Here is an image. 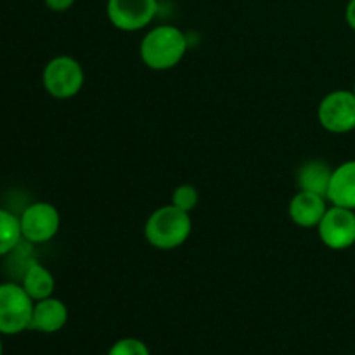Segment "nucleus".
Masks as SVG:
<instances>
[{
  "label": "nucleus",
  "instance_id": "nucleus-1",
  "mask_svg": "<svg viewBox=\"0 0 355 355\" xmlns=\"http://www.w3.org/2000/svg\"><path fill=\"white\" fill-rule=\"evenodd\" d=\"M187 45V37L180 28L173 24H158L142 37L139 54L149 69L166 71L179 66L186 55Z\"/></svg>",
  "mask_w": 355,
  "mask_h": 355
},
{
  "label": "nucleus",
  "instance_id": "nucleus-2",
  "mask_svg": "<svg viewBox=\"0 0 355 355\" xmlns=\"http://www.w3.org/2000/svg\"><path fill=\"white\" fill-rule=\"evenodd\" d=\"M193 232V218L187 211L173 207L172 203L158 208L148 217L144 224V238L153 248L170 252L189 239Z\"/></svg>",
  "mask_w": 355,
  "mask_h": 355
},
{
  "label": "nucleus",
  "instance_id": "nucleus-3",
  "mask_svg": "<svg viewBox=\"0 0 355 355\" xmlns=\"http://www.w3.org/2000/svg\"><path fill=\"white\" fill-rule=\"evenodd\" d=\"M33 305L21 283H0V335L14 336L28 331Z\"/></svg>",
  "mask_w": 355,
  "mask_h": 355
},
{
  "label": "nucleus",
  "instance_id": "nucleus-4",
  "mask_svg": "<svg viewBox=\"0 0 355 355\" xmlns=\"http://www.w3.org/2000/svg\"><path fill=\"white\" fill-rule=\"evenodd\" d=\"M45 92L54 99H71L78 96L85 83V71L80 61L71 55H55L42 71Z\"/></svg>",
  "mask_w": 355,
  "mask_h": 355
},
{
  "label": "nucleus",
  "instance_id": "nucleus-5",
  "mask_svg": "<svg viewBox=\"0 0 355 355\" xmlns=\"http://www.w3.org/2000/svg\"><path fill=\"white\" fill-rule=\"evenodd\" d=\"M23 241L30 245H44L55 238L61 227V215L49 201H35L19 215Z\"/></svg>",
  "mask_w": 355,
  "mask_h": 355
},
{
  "label": "nucleus",
  "instance_id": "nucleus-6",
  "mask_svg": "<svg viewBox=\"0 0 355 355\" xmlns=\"http://www.w3.org/2000/svg\"><path fill=\"white\" fill-rule=\"evenodd\" d=\"M318 120L331 134H349L355 130L354 90L338 89L326 94L318 106Z\"/></svg>",
  "mask_w": 355,
  "mask_h": 355
},
{
  "label": "nucleus",
  "instance_id": "nucleus-7",
  "mask_svg": "<svg viewBox=\"0 0 355 355\" xmlns=\"http://www.w3.org/2000/svg\"><path fill=\"white\" fill-rule=\"evenodd\" d=\"M106 14L116 30H144L158 14V0H107Z\"/></svg>",
  "mask_w": 355,
  "mask_h": 355
},
{
  "label": "nucleus",
  "instance_id": "nucleus-8",
  "mask_svg": "<svg viewBox=\"0 0 355 355\" xmlns=\"http://www.w3.org/2000/svg\"><path fill=\"white\" fill-rule=\"evenodd\" d=\"M318 234L329 250H349L355 245V210L331 205L318 225Z\"/></svg>",
  "mask_w": 355,
  "mask_h": 355
},
{
  "label": "nucleus",
  "instance_id": "nucleus-9",
  "mask_svg": "<svg viewBox=\"0 0 355 355\" xmlns=\"http://www.w3.org/2000/svg\"><path fill=\"white\" fill-rule=\"evenodd\" d=\"M326 210H328V198L309 193V191H298L288 205L290 218L298 227L304 229L318 227L319 222L324 217Z\"/></svg>",
  "mask_w": 355,
  "mask_h": 355
},
{
  "label": "nucleus",
  "instance_id": "nucleus-10",
  "mask_svg": "<svg viewBox=\"0 0 355 355\" xmlns=\"http://www.w3.org/2000/svg\"><path fill=\"white\" fill-rule=\"evenodd\" d=\"M69 318V311L62 300L55 297L44 298L35 302L33 314H31L30 331L44 333V335H54L61 331L66 326Z\"/></svg>",
  "mask_w": 355,
  "mask_h": 355
},
{
  "label": "nucleus",
  "instance_id": "nucleus-11",
  "mask_svg": "<svg viewBox=\"0 0 355 355\" xmlns=\"http://www.w3.org/2000/svg\"><path fill=\"white\" fill-rule=\"evenodd\" d=\"M328 201H331V205H336V207L355 210V159L333 168Z\"/></svg>",
  "mask_w": 355,
  "mask_h": 355
},
{
  "label": "nucleus",
  "instance_id": "nucleus-12",
  "mask_svg": "<svg viewBox=\"0 0 355 355\" xmlns=\"http://www.w3.org/2000/svg\"><path fill=\"white\" fill-rule=\"evenodd\" d=\"M331 175H333V168L326 162H321V159H311V162H305L304 165L298 168V173H297L298 189L321 194V196L328 198Z\"/></svg>",
  "mask_w": 355,
  "mask_h": 355
},
{
  "label": "nucleus",
  "instance_id": "nucleus-13",
  "mask_svg": "<svg viewBox=\"0 0 355 355\" xmlns=\"http://www.w3.org/2000/svg\"><path fill=\"white\" fill-rule=\"evenodd\" d=\"M21 286L24 288V291L30 295L33 302L54 297V290H55L54 274H52L45 266L31 260V262L26 266V269H24L23 279H21Z\"/></svg>",
  "mask_w": 355,
  "mask_h": 355
},
{
  "label": "nucleus",
  "instance_id": "nucleus-14",
  "mask_svg": "<svg viewBox=\"0 0 355 355\" xmlns=\"http://www.w3.org/2000/svg\"><path fill=\"white\" fill-rule=\"evenodd\" d=\"M23 241L19 217L12 211L0 208V257L12 253Z\"/></svg>",
  "mask_w": 355,
  "mask_h": 355
},
{
  "label": "nucleus",
  "instance_id": "nucleus-15",
  "mask_svg": "<svg viewBox=\"0 0 355 355\" xmlns=\"http://www.w3.org/2000/svg\"><path fill=\"white\" fill-rule=\"evenodd\" d=\"M198 203H200V193H198V189L193 186V184H180V186H177L175 189H173L172 193L173 207L191 214V211L198 207Z\"/></svg>",
  "mask_w": 355,
  "mask_h": 355
},
{
  "label": "nucleus",
  "instance_id": "nucleus-16",
  "mask_svg": "<svg viewBox=\"0 0 355 355\" xmlns=\"http://www.w3.org/2000/svg\"><path fill=\"white\" fill-rule=\"evenodd\" d=\"M106 355H151V350L142 340L134 338V336H125V338L116 340L110 347Z\"/></svg>",
  "mask_w": 355,
  "mask_h": 355
},
{
  "label": "nucleus",
  "instance_id": "nucleus-17",
  "mask_svg": "<svg viewBox=\"0 0 355 355\" xmlns=\"http://www.w3.org/2000/svg\"><path fill=\"white\" fill-rule=\"evenodd\" d=\"M44 2L54 12H66V10L71 9L76 0H44Z\"/></svg>",
  "mask_w": 355,
  "mask_h": 355
},
{
  "label": "nucleus",
  "instance_id": "nucleus-18",
  "mask_svg": "<svg viewBox=\"0 0 355 355\" xmlns=\"http://www.w3.org/2000/svg\"><path fill=\"white\" fill-rule=\"evenodd\" d=\"M345 21L350 28L355 31V0H349L345 9Z\"/></svg>",
  "mask_w": 355,
  "mask_h": 355
},
{
  "label": "nucleus",
  "instance_id": "nucleus-19",
  "mask_svg": "<svg viewBox=\"0 0 355 355\" xmlns=\"http://www.w3.org/2000/svg\"><path fill=\"white\" fill-rule=\"evenodd\" d=\"M0 355H3V345H2V335H0Z\"/></svg>",
  "mask_w": 355,
  "mask_h": 355
},
{
  "label": "nucleus",
  "instance_id": "nucleus-20",
  "mask_svg": "<svg viewBox=\"0 0 355 355\" xmlns=\"http://www.w3.org/2000/svg\"><path fill=\"white\" fill-rule=\"evenodd\" d=\"M352 90H354V94H355V82H354V89Z\"/></svg>",
  "mask_w": 355,
  "mask_h": 355
}]
</instances>
